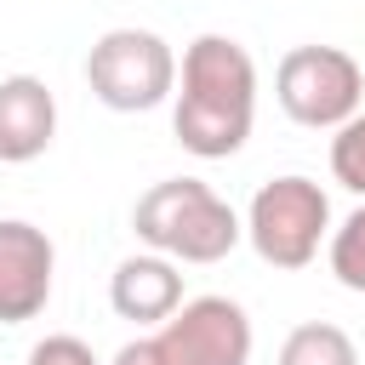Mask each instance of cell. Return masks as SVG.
I'll use <instances>...</instances> for the list:
<instances>
[{
	"instance_id": "cell-13",
	"label": "cell",
	"mask_w": 365,
	"mask_h": 365,
	"mask_svg": "<svg viewBox=\"0 0 365 365\" xmlns=\"http://www.w3.org/2000/svg\"><path fill=\"white\" fill-rule=\"evenodd\" d=\"M29 365H97V354L80 336H46L29 348Z\"/></svg>"
},
{
	"instance_id": "cell-7",
	"label": "cell",
	"mask_w": 365,
	"mask_h": 365,
	"mask_svg": "<svg viewBox=\"0 0 365 365\" xmlns=\"http://www.w3.org/2000/svg\"><path fill=\"white\" fill-rule=\"evenodd\" d=\"M51 268H57V251L46 228L6 217L0 222V325H23L51 302Z\"/></svg>"
},
{
	"instance_id": "cell-4",
	"label": "cell",
	"mask_w": 365,
	"mask_h": 365,
	"mask_svg": "<svg viewBox=\"0 0 365 365\" xmlns=\"http://www.w3.org/2000/svg\"><path fill=\"white\" fill-rule=\"evenodd\" d=\"M86 80L103 108L143 114L177 91V57L154 29H108L86 57Z\"/></svg>"
},
{
	"instance_id": "cell-8",
	"label": "cell",
	"mask_w": 365,
	"mask_h": 365,
	"mask_svg": "<svg viewBox=\"0 0 365 365\" xmlns=\"http://www.w3.org/2000/svg\"><path fill=\"white\" fill-rule=\"evenodd\" d=\"M51 137H57V103L46 91V80L6 74L0 80V160L29 165L51 148Z\"/></svg>"
},
{
	"instance_id": "cell-5",
	"label": "cell",
	"mask_w": 365,
	"mask_h": 365,
	"mask_svg": "<svg viewBox=\"0 0 365 365\" xmlns=\"http://www.w3.org/2000/svg\"><path fill=\"white\" fill-rule=\"evenodd\" d=\"M279 108L308 131H336L365 103V74L342 46H291L274 74Z\"/></svg>"
},
{
	"instance_id": "cell-14",
	"label": "cell",
	"mask_w": 365,
	"mask_h": 365,
	"mask_svg": "<svg viewBox=\"0 0 365 365\" xmlns=\"http://www.w3.org/2000/svg\"><path fill=\"white\" fill-rule=\"evenodd\" d=\"M114 365H154V354H148V336H137V342H125V348L114 354Z\"/></svg>"
},
{
	"instance_id": "cell-1",
	"label": "cell",
	"mask_w": 365,
	"mask_h": 365,
	"mask_svg": "<svg viewBox=\"0 0 365 365\" xmlns=\"http://www.w3.org/2000/svg\"><path fill=\"white\" fill-rule=\"evenodd\" d=\"M257 114V63L228 34H200L182 51V91L171 131L200 160H228L245 148Z\"/></svg>"
},
{
	"instance_id": "cell-3",
	"label": "cell",
	"mask_w": 365,
	"mask_h": 365,
	"mask_svg": "<svg viewBox=\"0 0 365 365\" xmlns=\"http://www.w3.org/2000/svg\"><path fill=\"white\" fill-rule=\"evenodd\" d=\"M331 228V200L314 177H274L251 194L245 211V240L268 268H308L319 257V240Z\"/></svg>"
},
{
	"instance_id": "cell-9",
	"label": "cell",
	"mask_w": 365,
	"mask_h": 365,
	"mask_svg": "<svg viewBox=\"0 0 365 365\" xmlns=\"http://www.w3.org/2000/svg\"><path fill=\"white\" fill-rule=\"evenodd\" d=\"M108 302L120 319L131 325H165L177 308H182V274L171 257L148 251V257H125L108 279Z\"/></svg>"
},
{
	"instance_id": "cell-6",
	"label": "cell",
	"mask_w": 365,
	"mask_h": 365,
	"mask_svg": "<svg viewBox=\"0 0 365 365\" xmlns=\"http://www.w3.org/2000/svg\"><path fill=\"white\" fill-rule=\"evenodd\" d=\"M148 354L154 365H251V319L234 297H194L148 336Z\"/></svg>"
},
{
	"instance_id": "cell-12",
	"label": "cell",
	"mask_w": 365,
	"mask_h": 365,
	"mask_svg": "<svg viewBox=\"0 0 365 365\" xmlns=\"http://www.w3.org/2000/svg\"><path fill=\"white\" fill-rule=\"evenodd\" d=\"M331 177H336L348 194L365 200V108L336 125V137H331Z\"/></svg>"
},
{
	"instance_id": "cell-2",
	"label": "cell",
	"mask_w": 365,
	"mask_h": 365,
	"mask_svg": "<svg viewBox=\"0 0 365 365\" xmlns=\"http://www.w3.org/2000/svg\"><path fill=\"white\" fill-rule=\"evenodd\" d=\"M131 228H137L143 245H154L171 262H222L240 245V234H245V222L234 217V205L211 182H200V177H165V182H154L137 200Z\"/></svg>"
},
{
	"instance_id": "cell-11",
	"label": "cell",
	"mask_w": 365,
	"mask_h": 365,
	"mask_svg": "<svg viewBox=\"0 0 365 365\" xmlns=\"http://www.w3.org/2000/svg\"><path fill=\"white\" fill-rule=\"evenodd\" d=\"M331 274L348 291H365V205L342 217V228L331 234Z\"/></svg>"
},
{
	"instance_id": "cell-10",
	"label": "cell",
	"mask_w": 365,
	"mask_h": 365,
	"mask_svg": "<svg viewBox=\"0 0 365 365\" xmlns=\"http://www.w3.org/2000/svg\"><path fill=\"white\" fill-rule=\"evenodd\" d=\"M279 365H359V348L342 325L331 319H308L279 342Z\"/></svg>"
}]
</instances>
